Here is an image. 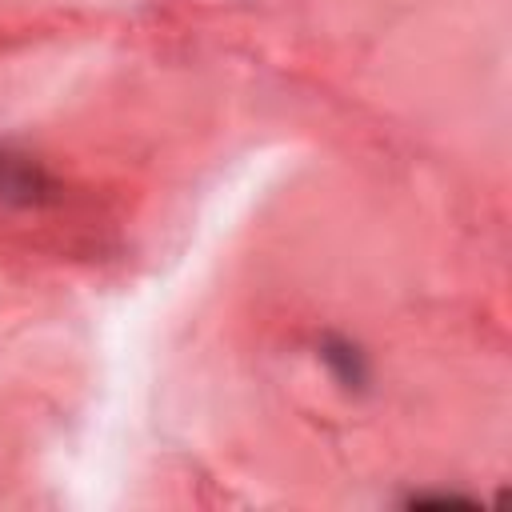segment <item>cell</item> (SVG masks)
Masks as SVG:
<instances>
[{"mask_svg": "<svg viewBox=\"0 0 512 512\" xmlns=\"http://www.w3.org/2000/svg\"><path fill=\"white\" fill-rule=\"evenodd\" d=\"M320 360L328 364V372L336 376V384H344V388H364L368 384V360H364V352L352 340L328 336L320 344Z\"/></svg>", "mask_w": 512, "mask_h": 512, "instance_id": "1", "label": "cell"}]
</instances>
